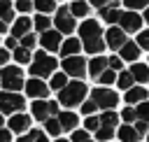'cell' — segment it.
<instances>
[{
    "mask_svg": "<svg viewBox=\"0 0 149 142\" xmlns=\"http://www.w3.org/2000/svg\"><path fill=\"white\" fill-rule=\"evenodd\" d=\"M56 119H58V123H61V130H70V133H72V130H77V121H79V119H77V114H74V112H70V109L58 112V116H56Z\"/></svg>",
    "mask_w": 149,
    "mask_h": 142,
    "instance_id": "obj_17",
    "label": "cell"
},
{
    "mask_svg": "<svg viewBox=\"0 0 149 142\" xmlns=\"http://www.w3.org/2000/svg\"><path fill=\"white\" fill-rule=\"evenodd\" d=\"M33 26H35V28H37V33L42 35V33H47V30H49L51 21H49V16H44V14H37V16H35V21H33Z\"/></svg>",
    "mask_w": 149,
    "mask_h": 142,
    "instance_id": "obj_32",
    "label": "cell"
},
{
    "mask_svg": "<svg viewBox=\"0 0 149 142\" xmlns=\"http://www.w3.org/2000/svg\"><path fill=\"white\" fill-rule=\"evenodd\" d=\"M26 93H28V98H33V100H44L47 95H49V86L42 81V79H28L26 81Z\"/></svg>",
    "mask_w": 149,
    "mask_h": 142,
    "instance_id": "obj_12",
    "label": "cell"
},
{
    "mask_svg": "<svg viewBox=\"0 0 149 142\" xmlns=\"http://www.w3.org/2000/svg\"><path fill=\"white\" fill-rule=\"evenodd\" d=\"M86 93H88V88H86L84 81H68V86L63 91H58V105H63V107L81 105Z\"/></svg>",
    "mask_w": 149,
    "mask_h": 142,
    "instance_id": "obj_3",
    "label": "cell"
},
{
    "mask_svg": "<svg viewBox=\"0 0 149 142\" xmlns=\"http://www.w3.org/2000/svg\"><path fill=\"white\" fill-rule=\"evenodd\" d=\"M121 68H123L121 56H109V58H107V70H112V72H121Z\"/></svg>",
    "mask_w": 149,
    "mask_h": 142,
    "instance_id": "obj_35",
    "label": "cell"
},
{
    "mask_svg": "<svg viewBox=\"0 0 149 142\" xmlns=\"http://www.w3.org/2000/svg\"><path fill=\"white\" fill-rule=\"evenodd\" d=\"M86 140H91L86 130H72V135H70V142H86Z\"/></svg>",
    "mask_w": 149,
    "mask_h": 142,
    "instance_id": "obj_44",
    "label": "cell"
},
{
    "mask_svg": "<svg viewBox=\"0 0 149 142\" xmlns=\"http://www.w3.org/2000/svg\"><path fill=\"white\" fill-rule=\"evenodd\" d=\"M35 44H37V37H35L33 33H28L26 37H21V47H23V49H28V51H30Z\"/></svg>",
    "mask_w": 149,
    "mask_h": 142,
    "instance_id": "obj_42",
    "label": "cell"
},
{
    "mask_svg": "<svg viewBox=\"0 0 149 142\" xmlns=\"http://www.w3.org/2000/svg\"><path fill=\"white\" fill-rule=\"evenodd\" d=\"M116 135H119L121 142H137V140H140V135H137V130H135L133 126H121V128L116 130Z\"/></svg>",
    "mask_w": 149,
    "mask_h": 142,
    "instance_id": "obj_23",
    "label": "cell"
},
{
    "mask_svg": "<svg viewBox=\"0 0 149 142\" xmlns=\"http://www.w3.org/2000/svg\"><path fill=\"white\" fill-rule=\"evenodd\" d=\"M0 142H12V133H9V128H0Z\"/></svg>",
    "mask_w": 149,
    "mask_h": 142,
    "instance_id": "obj_48",
    "label": "cell"
},
{
    "mask_svg": "<svg viewBox=\"0 0 149 142\" xmlns=\"http://www.w3.org/2000/svg\"><path fill=\"white\" fill-rule=\"evenodd\" d=\"M2 33H7V23H2V21H0V35H2Z\"/></svg>",
    "mask_w": 149,
    "mask_h": 142,
    "instance_id": "obj_50",
    "label": "cell"
},
{
    "mask_svg": "<svg viewBox=\"0 0 149 142\" xmlns=\"http://www.w3.org/2000/svg\"><path fill=\"white\" fill-rule=\"evenodd\" d=\"M79 42H81V49H86L91 56H100V51L107 47L100 23L98 21H91V19H86L79 26Z\"/></svg>",
    "mask_w": 149,
    "mask_h": 142,
    "instance_id": "obj_1",
    "label": "cell"
},
{
    "mask_svg": "<svg viewBox=\"0 0 149 142\" xmlns=\"http://www.w3.org/2000/svg\"><path fill=\"white\" fill-rule=\"evenodd\" d=\"M26 100L19 93H9V91H0V112L2 114H21Z\"/></svg>",
    "mask_w": 149,
    "mask_h": 142,
    "instance_id": "obj_7",
    "label": "cell"
},
{
    "mask_svg": "<svg viewBox=\"0 0 149 142\" xmlns=\"http://www.w3.org/2000/svg\"><path fill=\"white\" fill-rule=\"evenodd\" d=\"M98 81H100V84H102V86L107 88V86H109L112 81H116V72H112V70H105V72L100 74V79H98Z\"/></svg>",
    "mask_w": 149,
    "mask_h": 142,
    "instance_id": "obj_40",
    "label": "cell"
},
{
    "mask_svg": "<svg viewBox=\"0 0 149 142\" xmlns=\"http://www.w3.org/2000/svg\"><path fill=\"white\" fill-rule=\"evenodd\" d=\"M91 100L98 105V109H102V112H112V109L116 107V102H119V95H116L112 88L98 86V88L91 91Z\"/></svg>",
    "mask_w": 149,
    "mask_h": 142,
    "instance_id": "obj_5",
    "label": "cell"
},
{
    "mask_svg": "<svg viewBox=\"0 0 149 142\" xmlns=\"http://www.w3.org/2000/svg\"><path fill=\"white\" fill-rule=\"evenodd\" d=\"M86 142H93V140H86Z\"/></svg>",
    "mask_w": 149,
    "mask_h": 142,
    "instance_id": "obj_54",
    "label": "cell"
},
{
    "mask_svg": "<svg viewBox=\"0 0 149 142\" xmlns=\"http://www.w3.org/2000/svg\"><path fill=\"white\" fill-rule=\"evenodd\" d=\"M30 28H33V21H30L28 16H19V19L12 23V37H14V40L26 37V35L30 33Z\"/></svg>",
    "mask_w": 149,
    "mask_h": 142,
    "instance_id": "obj_15",
    "label": "cell"
},
{
    "mask_svg": "<svg viewBox=\"0 0 149 142\" xmlns=\"http://www.w3.org/2000/svg\"><path fill=\"white\" fill-rule=\"evenodd\" d=\"M133 74H130V70H121L119 74H116V86L119 88H123V91H130L133 88Z\"/></svg>",
    "mask_w": 149,
    "mask_h": 142,
    "instance_id": "obj_24",
    "label": "cell"
},
{
    "mask_svg": "<svg viewBox=\"0 0 149 142\" xmlns=\"http://www.w3.org/2000/svg\"><path fill=\"white\" fill-rule=\"evenodd\" d=\"M79 49H81V42L77 37H68L63 44H61V56L63 58H72V56H79Z\"/></svg>",
    "mask_w": 149,
    "mask_h": 142,
    "instance_id": "obj_16",
    "label": "cell"
},
{
    "mask_svg": "<svg viewBox=\"0 0 149 142\" xmlns=\"http://www.w3.org/2000/svg\"><path fill=\"white\" fill-rule=\"evenodd\" d=\"M86 70H88V74H91V77L100 79V74H102V72L107 70V58H102V56H93V58L88 61Z\"/></svg>",
    "mask_w": 149,
    "mask_h": 142,
    "instance_id": "obj_19",
    "label": "cell"
},
{
    "mask_svg": "<svg viewBox=\"0 0 149 142\" xmlns=\"http://www.w3.org/2000/svg\"><path fill=\"white\" fill-rule=\"evenodd\" d=\"M84 126H86V133H88V130L98 133V130H100V116H86V119H84Z\"/></svg>",
    "mask_w": 149,
    "mask_h": 142,
    "instance_id": "obj_36",
    "label": "cell"
},
{
    "mask_svg": "<svg viewBox=\"0 0 149 142\" xmlns=\"http://www.w3.org/2000/svg\"><path fill=\"white\" fill-rule=\"evenodd\" d=\"M14 61H16V63H30V61H33V54L19 44V49L14 51Z\"/></svg>",
    "mask_w": 149,
    "mask_h": 142,
    "instance_id": "obj_33",
    "label": "cell"
},
{
    "mask_svg": "<svg viewBox=\"0 0 149 142\" xmlns=\"http://www.w3.org/2000/svg\"><path fill=\"white\" fill-rule=\"evenodd\" d=\"M119 116H121V119L126 121V126H130V123H135V121H137V112H135L133 107H123Z\"/></svg>",
    "mask_w": 149,
    "mask_h": 142,
    "instance_id": "obj_34",
    "label": "cell"
},
{
    "mask_svg": "<svg viewBox=\"0 0 149 142\" xmlns=\"http://www.w3.org/2000/svg\"><path fill=\"white\" fill-rule=\"evenodd\" d=\"M126 42H128V40H126V33H123L119 26L107 28V33H105V44H107L109 49H119V51H121V47H123Z\"/></svg>",
    "mask_w": 149,
    "mask_h": 142,
    "instance_id": "obj_13",
    "label": "cell"
},
{
    "mask_svg": "<svg viewBox=\"0 0 149 142\" xmlns=\"http://www.w3.org/2000/svg\"><path fill=\"white\" fill-rule=\"evenodd\" d=\"M119 114L112 109V112H102L100 114V126H107V128H116V123H119Z\"/></svg>",
    "mask_w": 149,
    "mask_h": 142,
    "instance_id": "obj_27",
    "label": "cell"
},
{
    "mask_svg": "<svg viewBox=\"0 0 149 142\" xmlns=\"http://www.w3.org/2000/svg\"><path fill=\"white\" fill-rule=\"evenodd\" d=\"M126 102H128V107H130V105L147 102V88H144V86H133L130 91H126Z\"/></svg>",
    "mask_w": 149,
    "mask_h": 142,
    "instance_id": "obj_20",
    "label": "cell"
},
{
    "mask_svg": "<svg viewBox=\"0 0 149 142\" xmlns=\"http://www.w3.org/2000/svg\"><path fill=\"white\" fill-rule=\"evenodd\" d=\"M5 49H7V51H16V49H19V40L7 37V40H5Z\"/></svg>",
    "mask_w": 149,
    "mask_h": 142,
    "instance_id": "obj_47",
    "label": "cell"
},
{
    "mask_svg": "<svg viewBox=\"0 0 149 142\" xmlns=\"http://www.w3.org/2000/svg\"><path fill=\"white\" fill-rule=\"evenodd\" d=\"M135 44H137L140 49H147V51H149V30H140V33H137Z\"/></svg>",
    "mask_w": 149,
    "mask_h": 142,
    "instance_id": "obj_39",
    "label": "cell"
},
{
    "mask_svg": "<svg viewBox=\"0 0 149 142\" xmlns=\"http://www.w3.org/2000/svg\"><path fill=\"white\" fill-rule=\"evenodd\" d=\"M135 112H137V121H144V123H149V102H140Z\"/></svg>",
    "mask_w": 149,
    "mask_h": 142,
    "instance_id": "obj_38",
    "label": "cell"
},
{
    "mask_svg": "<svg viewBox=\"0 0 149 142\" xmlns=\"http://www.w3.org/2000/svg\"><path fill=\"white\" fill-rule=\"evenodd\" d=\"M54 26H56V30L58 33H65V35H70V33H74V16L70 14V7L68 5H61L58 9H56V21H54Z\"/></svg>",
    "mask_w": 149,
    "mask_h": 142,
    "instance_id": "obj_8",
    "label": "cell"
},
{
    "mask_svg": "<svg viewBox=\"0 0 149 142\" xmlns=\"http://www.w3.org/2000/svg\"><path fill=\"white\" fill-rule=\"evenodd\" d=\"M49 86H51L54 91H63V88L68 86V77H65V72H54L51 79H49Z\"/></svg>",
    "mask_w": 149,
    "mask_h": 142,
    "instance_id": "obj_25",
    "label": "cell"
},
{
    "mask_svg": "<svg viewBox=\"0 0 149 142\" xmlns=\"http://www.w3.org/2000/svg\"><path fill=\"white\" fill-rule=\"evenodd\" d=\"M16 142H49L44 130H28L23 137H19Z\"/></svg>",
    "mask_w": 149,
    "mask_h": 142,
    "instance_id": "obj_26",
    "label": "cell"
},
{
    "mask_svg": "<svg viewBox=\"0 0 149 142\" xmlns=\"http://www.w3.org/2000/svg\"><path fill=\"white\" fill-rule=\"evenodd\" d=\"M126 7H130L128 12H135V9H142V7H149V0H128Z\"/></svg>",
    "mask_w": 149,
    "mask_h": 142,
    "instance_id": "obj_43",
    "label": "cell"
},
{
    "mask_svg": "<svg viewBox=\"0 0 149 142\" xmlns=\"http://www.w3.org/2000/svg\"><path fill=\"white\" fill-rule=\"evenodd\" d=\"M56 142H70V140H56Z\"/></svg>",
    "mask_w": 149,
    "mask_h": 142,
    "instance_id": "obj_53",
    "label": "cell"
},
{
    "mask_svg": "<svg viewBox=\"0 0 149 142\" xmlns=\"http://www.w3.org/2000/svg\"><path fill=\"white\" fill-rule=\"evenodd\" d=\"M112 135H114V128L100 126V130L95 133V140H98V142H107V140H112Z\"/></svg>",
    "mask_w": 149,
    "mask_h": 142,
    "instance_id": "obj_37",
    "label": "cell"
},
{
    "mask_svg": "<svg viewBox=\"0 0 149 142\" xmlns=\"http://www.w3.org/2000/svg\"><path fill=\"white\" fill-rule=\"evenodd\" d=\"M44 133H49V135H54V137H58V135H61V123H58V119H56V116H51V119H47V121H44Z\"/></svg>",
    "mask_w": 149,
    "mask_h": 142,
    "instance_id": "obj_30",
    "label": "cell"
},
{
    "mask_svg": "<svg viewBox=\"0 0 149 142\" xmlns=\"http://www.w3.org/2000/svg\"><path fill=\"white\" fill-rule=\"evenodd\" d=\"M30 112L37 121H47L51 116H58V100H33Z\"/></svg>",
    "mask_w": 149,
    "mask_h": 142,
    "instance_id": "obj_6",
    "label": "cell"
},
{
    "mask_svg": "<svg viewBox=\"0 0 149 142\" xmlns=\"http://www.w3.org/2000/svg\"><path fill=\"white\" fill-rule=\"evenodd\" d=\"M147 140H149V133H147Z\"/></svg>",
    "mask_w": 149,
    "mask_h": 142,
    "instance_id": "obj_55",
    "label": "cell"
},
{
    "mask_svg": "<svg viewBox=\"0 0 149 142\" xmlns=\"http://www.w3.org/2000/svg\"><path fill=\"white\" fill-rule=\"evenodd\" d=\"M68 7H70V14H72V16H86L88 9H91L88 2H72V5H68Z\"/></svg>",
    "mask_w": 149,
    "mask_h": 142,
    "instance_id": "obj_29",
    "label": "cell"
},
{
    "mask_svg": "<svg viewBox=\"0 0 149 142\" xmlns=\"http://www.w3.org/2000/svg\"><path fill=\"white\" fill-rule=\"evenodd\" d=\"M40 44H42V51H47V54L58 51V49H61V44H63L61 33H58L56 28H49L47 33H42V35H40Z\"/></svg>",
    "mask_w": 149,
    "mask_h": 142,
    "instance_id": "obj_10",
    "label": "cell"
},
{
    "mask_svg": "<svg viewBox=\"0 0 149 142\" xmlns=\"http://www.w3.org/2000/svg\"><path fill=\"white\" fill-rule=\"evenodd\" d=\"M142 21H147V23H149V7L144 9V16H142Z\"/></svg>",
    "mask_w": 149,
    "mask_h": 142,
    "instance_id": "obj_51",
    "label": "cell"
},
{
    "mask_svg": "<svg viewBox=\"0 0 149 142\" xmlns=\"http://www.w3.org/2000/svg\"><path fill=\"white\" fill-rule=\"evenodd\" d=\"M30 121H33V119H30L28 114H23V112L9 116V133H19V135H21V133H28V130H30Z\"/></svg>",
    "mask_w": 149,
    "mask_h": 142,
    "instance_id": "obj_14",
    "label": "cell"
},
{
    "mask_svg": "<svg viewBox=\"0 0 149 142\" xmlns=\"http://www.w3.org/2000/svg\"><path fill=\"white\" fill-rule=\"evenodd\" d=\"M121 14H123V12L119 9V5H116V2H107V5H105V9H100V16H102L109 26H112V23H119Z\"/></svg>",
    "mask_w": 149,
    "mask_h": 142,
    "instance_id": "obj_18",
    "label": "cell"
},
{
    "mask_svg": "<svg viewBox=\"0 0 149 142\" xmlns=\"http://www.w3.org/2000/svg\"><path fill=\"white\" fill-rule=\"evenodd\" d=\"M33 7L40 12V14H49V12H54V9H58V5L56 2H51V0H37V2H33Z\"/></svg>",
    "mask_w": 149,
    "mask_h": 142,
    "instance_id": "obj_28",
    "label": "cell"
},
{
    "mask_svg": "<svg viewBox=\"0 0 149 142\" xmlns=\"http://www.w3.org/2000/svg\"><path fill=\"white\" fill-rule=\"evenodd\" d=\"M56 58L51 56V54H47V51H35V56H33V63H30V77L33 79H44V77H51L54 72H56Z\"/></svg>",
    "mask_w": 149,
    "mask_h": 142,
    "instance_id": "obj_2",
    "label": "cell"
},
{
    "mask_svg": "<svg viewBox=\"0 0 149 142\" xmlns=\"http://www.w3.org/2000/svg\"><path fill=\"white\" fill-rule=\"evenodd\" d=\"M130 74H133L135 81L144 84V81H149V65H144V63H133V65H130Z\"/></svg>",
    "mask_w": 149,
    "mask_h": 142,
    "instance_id": "obj_22",
    "label": "cell"
},
{
    "mask_svg": "<svg viewBox=\"0 0 149 142\" xmlns=\"http://www.w3.org/2000/svg\"><path fill=\"white\" fill-rule=\"evenodd\" d=\"M2 121H5V119H2V116H0V128H2Z\"/></svg>",
    "mask_w": 149,
    "mask_h": 142,
    "instance_id": "obj_52",
    "label": "cell"
},
{
    "mask_svg": "<svg viewBox=\"0 0 149 142\" xmlns=\"http://www.w3.org/2000/svg\"><path fill=\"white\" fill-rule=\"evenodd\" d=\"M7 61H9V51L7 49H0V65L7 68Z\"/></svg>",
    "mask_w": 149,
    "mask_h": 142,
    "instance_id": "obj_49",
    "label": "cell"
},
{
    "mask_svg": "<svg viewBox=\"0 0 149 142\" xmlns=\"http://www.w3.org/2000/svg\"><path fill=\"white\" fill-rule=\"evenodd\" d=\"M95 109H98V105H95L93 100H84V102H81V114H86V116H95Z\"/></svg>",
    "mask_w": 149,
    "mask_h": 142,
    "instance_id": "obj_41",
    "label": "cell"
},
{
    "mask_svg": "<svg viewBox=\"0 0 149 142\" xmlns=\"http://www.w3.org/2000/svg\"><path fill=\"white\" fill-rule=\"evenodd\" d=\"M0 86H2V91L19 93V88L26 86L21 68H19V65H7V68H2V70H0Z\"/></svg>",
    "mask_w": 149,
    "mask_h": 142,
    "instance_id": "obj_4",
    "label": "cell"
},
{
    "mask_svg": "<svg viewBox=\"0 0 149 142\" xmlns=\"http://www.w3.org/2000/svg\"><path fill=\"white\" fill-rule=\"evenodd\" d=\"M0 21H2V23L14 21V7H12L9 2H0Z\"/></svg>",
    "mask_w": 149,
    "mask_h": 142,
    "instance_id": "obj_31",
    "label": "cell"
},
{
    "mask_svg": "<svg viewBox=\"0 0 149 142\" xmlns=\"http://www.w3.org/2000/svg\"><path fill=\"white\" fill-rule=\"evenodd\" d=\"M119 26L123 33H140L142 28V16L137 12H123L121 19H119Z\"/></svg>",
    "mask_w": 149,
    "mask_h": 142,
    "instance_id": "obj_11",
    "label": "cell"
},
{
    "mask_svg": "<svg viewBox=\"0 0 149 142\" xmlns=\"http://www.w3.org/2000/svg\"><path fill=\"white\" fill-rule=\"evenodd\" d=\"M133 128L137 130V135H140V137L149 133V123H144V121H135V123H133Z\"/></svg>",
    "mask_w": 149,
    "mask_h": 142,
    "instance_id": "obj_45",
    "label": "cell"
},
{
    "mask_svg": "<svg viewBox=\"0 0 149 142\" xmlns=\"http://www.w3.org/2000/svg\"><path fill=\"white\" fill-rule=\"evenodd\" d=\"M14 7H16L21 14H26V12H30V9H33V2H26V0H21V2H16Z\"/></svg>",
    "mask_w": 149,
    "mask_h": 142,
    "instance_id": "obj_46",
    "label": "cell"
},
{
    "mask_svg": "<svg viewBox=\"0 0 149 142\" xmlns=\"http://www.w3.org/2000/svg\"><path fill=\"white\" fill-rule=\"evenodd\" d=\"M61 65H63V72H65V77L81 79V77L86 74V65H88V61H84L81 56H72V58H65Z\"/></svg>",
    "mask_w": 149,
    "mask_h": 142,
    "instance_id": "obj_9",
    "label": "cell"
},
{
    "mask_svg": "<svg viewBox=\"0 0 149 142\" xmlns=\"http://www.w3.org/2000/svg\"><path fill=\"white\" fill-rule=\"evenodd\" d=\"M140 58V47L135 42H126L121 47V61H128V63H135Z\"/></svg>",
    "mask_w": 149,
    "mask_h": 142,
    "instance_id": "obj_21",
    "label": "cell"
}]
</instances>
